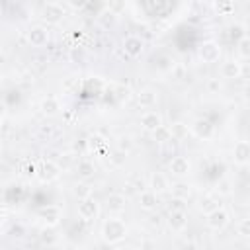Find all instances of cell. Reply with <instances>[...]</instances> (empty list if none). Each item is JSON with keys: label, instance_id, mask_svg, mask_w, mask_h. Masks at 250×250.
Instances as JSON below:
<instances>
[{"label": "cell", "instance_id": "ba28073f", "mask_svg": "<svg viewBox=\"0 0 250 250\" xmlns=\"http://www.w3.org/2000/svg\"><path fill=\"white\" fill-rule=\"evenodd\" d=\"M59 174H61V168H59V164L53 162V160L43 162L41 168H39V180H41V182H47V184L53 182V180H57Z\"/></svg>", "mask_w": 250, "mask_h": 250}, {"label": "cell", "instance_id": "6da1fadb", "mask_svg": "<svg viewBox=\"0 0 250 250\" xmlns=\"http://www.w3.org/2000/svg\"><path fill=\"white\" fill-rule=\"evenodd\" d=\"M127 234V227L121 219H115V217H109L107 221H104L102 225V238L107 242V244H117L119 240H123Z\"/></svg>", "mask_w": 250, "mask_h": 250}, {"label": "cell", "instance_id": "7402d4cb", "mask_svg": "<svg viewBox=\"0 0 250 250\" xmlns=\"http://www.w3.org/2000/svg\"><path fill=\"white\" fill-rule=\"evenodd\" d=\"M59 109H61V104H59V100L53 98V96H49V98H45V100L41 102V111H43L45 115H55Z\"/></svg>", "mask_w": 250, "mask_h": 250}, {"label": "cell", "instance_id": "60d3db41", "mask_svg": "<svg viewBox=\"0 0 250 250\" xmlns=\"http://www.w3.org/2000/svg\"><path fill=\"white\" fill-rule=\"evenodd\" d=\"M0 129H2V117H0Z\"/></svg>", "mask_w": 250, "mask_h": 250}, {"label": "cell", "instance_id": "ffe728a7", "mask_svg": "<svg viewBox=\"0 0 250 250\" xmlns=\"http://www.w3.org/2000/svg\"><path fill=\"white\" fill-rule=\"evenodd\" d=\"M168 131H170V137L174 139V141H184L186 137H188V133H189V129H188V125L186 123H172L170 127H168Z\"/></svg>", "mask_w": 250, "mask_h": 250}, {"label": "cell", "instance_id": "74e56055", "mask_svg": "<svg viewBox=\"0 0 250 250\" xmlns=\"http://www.w3.org/2000/svg\"><path fill=\"white\" fill-rule=\"evenodd\" d=\"M219 88H221L219 78H215V80H211V82H209V90H219Z\"/></svg>", "mask_w": 250, "mask_h": 250}, {"label": "cell", "instance_id": "2e32d148", "mask_svg": "<svg viewBox=\"0 0 250 250\" xmlns=\"http://www.w3.org/2000/svg\"><path fill=\"white\" fill-rule=\"evenodd\" d=\"M156 205H158V197H156L154 191H150V189L148 191H141V195H139V207L143 211H154Z\"/></svg>", "mask_w": 250, "mask_h": 250}, {"label": "cell", "instance_id": "7c38bea8", "mask_svg": "<svg viewBox=\"0 0 250 250\" xmlns=\"http://www.w3.org/2000/svg\"><path fill=\"white\" fill-rule=\"evenodd\" d=\"M148 188H150V191H154V193L158 195V193L166 191V189L170 188V184H168V178H166L164 174H160V172H152L150 178H148Z\"/></svg>", "mask_w": 250, "mask_h": 250}, {"label": "cell", "instance_id": "836d02e7", "mask_svg": "<svg viewBox=\"0 0 250 250\" xmlns=\"http://www.w3.org/2000/svg\"><path fill=\"white\" fill-rule=\"evenodd\" d=\"M66 4H68L72 10H82V8L88 4V0H66Z\"/></svg>", "mask_w": 250, "mask_h": 250}, {"label": "cell", "instance_id": "4316f807", "mask_svg": "<svg viewBox=\"0 0 250 250\" xmlns=\"http://www.w3.org/2000/svg\"><path fill=\"white\" fill-rule=\"evenodd\" d=\"M152 135H154V139H156L158 143H166V141H172V137H170V131H168V127H164V125H160L158 129H154V131H152Z\"/></svg>", "mask_w": 250, "mask_h": 250}, {"label": "cell", "instance_id": "603a6c76", "mask_svg": "<svg viewBox=\"0 0 250 250\" xmlns=\"http://www.w3.org/2000/svg\"><path fill=\"white\" fill-rule=\"evenodd\" d=\"M197 207H199L201 213L207 215L209 211H213V209H217V207H221V205H219V199H217V197H213V195H203V197L199 199V205H197Z\"/></svg>", "mask_w": 250, "mask_h": 250}, {"label": "cell", "instance_id": "5b68a950", "mask_svg": "<svg viewBox=\"0 0 250 250\" xmlns=\"http://www.w3.org/2000/svg\"><path fill=\"white\" fill-rule=\"evenodd\" d=\"M229 221H230L229 213L225 209H221V207H217V209H213V211L207 213V225L213 230H223L229 225Z\"/></svg>", "mask_w": 250, "mask_h": 250}, {"label": "cell", "instance_id": "d6a6232c", "mask_svg": "<svg viewBox=\"0 0 250 250\" xmlns=\"http://www.w3.org/2000/svg\"><path fill=\"white\" fill-rule=\"evenodd\" d=\"M131 146H133V143H131V139H129V137H121V139H119V150L129 152V150H131Z\"/></svg>", "mask_w": 250, "mask_h": 250}, {"label": "cell", "instance_id": "484cf974", "mask_svg": "<svg viewBox=\"0 0 250 250\" xmlns=\"http://www.w3.org/2000/svg\"><path fill=\"white\" fill-rule=\"evenodd\" d=\"M189 193H191V189H189V186H188V184H184V182H178V184H174V186H172V195H174V197L188 199V197H189Z\"/></svg>", "mask_w": 250, "mask_h": 250}, {"label": "cell", "instance_id": "e575fe53", "mask_svg": "<svg viewBox=\"0 0 250 250\" xmlns=\"http://www.w3.org/2000/svg\"><path fill=\"white\" fill-rule=\"evenodd\" d=\"M113 21H115V14H111L109 10L104 14V18H102V23L107 27V25H113Z\"/></svg>", "mask_w": 250, "mask_h": 250}, {"label": "cell", "instance_id": "b9f144b4", "mask_svg": "<svg viewBox=\"0 0 250 250\" xmlns=\"http://www.w3.org/2000/svg\"><path fill=\"white\" fill-rule=\"evenodd\" d=\"M0 156H2V146H0Z\"/></svg>", "mask_w": 250, "mask_h": 250}, {"label": "cell", "instance_id": "1f68e13d", "mask_svg": "<svg viewBox=\"0 0 250 250\" xmlns=\"http://www.w3.org/2000/svg\"><path fill=\"white\" fill-rule=\"evenodd\" d=\"M215 10L217 12H230L232 4H230V0H217L215 2Z\"/></svg>", "mask_w": 250, "mask_h": 250}, {"label": "cell", "instance_id": "9a60e30c", "mask_svg": "<svg viewBox=\"0 0 250 250\" xmlns=\"http://www.w3.org/2000/svg\"><path fill=\"white\" fill-rule=\"evenodd\" d=\"M191 131H193V135L199 137V139H211L215 127H213L207 119H197V121L191 125Z\"/></svg>", "mask_w": 250, "mask_h": 250}, {"label": "cell", "instance_id": "f546056e", "mask_svg": "<svg viewBox=\"0 0 250 250\" xmlns=\"http://www.w3.org/2000/svg\"><path fill=\"white\" fill-rule=\"evenodd\" d=\"M41 242H43V244H55V242H57V234H55L51 229H45V230L41 232Z\"/></svg>", "mask_w": 250, "mask_h": 250}, {"label": "cell", "instance_id": "83f0119b", "mask_svg": "<svg viewBox=\"0 0 250 250\" xmlns=\"http://www.w3.org/2000/svg\"><path fill=\"white\" fill-rule=\"evenodd\" d=\"M107 10L111 14H121L125 10V0H107Z\"/></svg>", "mask_w": 250, "mask_h": 250}, {"label": "cell", "instance_id": "f35d334b", "mask_svg": "<svg viewBox=\"0 0 250 250\" xmlns=\"http://www.w3.org/2000/svg\"><path fill=\"white\" fill-rule=\"evenodd\" d=\"M6 111H8V105H6V104H4L2 100H0V117H2V119H4V115H6Z\"/></svg>", "mask_w": 250, "mask_h": 250}, {"label": "cell", "instance_id": "277c9868", "mask_svg": "<svg viewBox=\"0 0 250 250\" xmlns=\"http://www.w3.org/2000/svg\"><path fill=\"white\" fill-rule=\"evenodd\" d=\"M98 213H100V205L92 197L78 199V217L82 221H92V219L98 217Z\"/></svg>", "mask_w": 250, "mask_h": 250}, {"label": "cell", "instance_id": "8d00e7d4", "mask_svg": "<svg viewBox=\"0 0 250 250\" xmlns=\"http://www.w3.org/2000/svg\"><path fill=\"white\" fill-rule=\"evenodd\" d=\"M217 191H219V193H229V191H230L229 182H221V184H217Z\"/></svg>", "mask_w": 250, "mask_h": 250}, {"label": "cell", "instance_id": "e0dca14e", "mask_svg": "<svg viewBox=\"0 0 250 250\" xmlns=\"http://www.w3.org/2000/svg\"><path fill=\"white\" fill-rule=\"evenodd\" d=\"M240 72H242V68H240L238 61H227V62L221 64V76L223 78H229V80L230 78H238Z\"/></svg>", "mask_w": 250, "mask_h": 250}, {"label": "cell", "instance_id": "f1b7e54d", "mask_svg": "<svg viewBox=\"0 0 250 250\" xmlns=\"http://www.w3.org/2000/svg\"><path fill=\"white\" fill-rule=\"evenodd\" d=\"M238 234H240L242 238H248V236H250V219H242V221L238 223Z\"/></svg>", "mask_w": 250, "mask_h": 250}, {"label": "cell", "instance_id": "4dcf8cb0", "mask_svg": "<svg viewBox=\"0 0 250 250\" xmlns=\"http://www.w3.org/2000/svg\"><path fill=\"white\" fill-rule=\"evenodd\" d=\"M125 156H127V152H123V150H115V152L109 156V160H111L113 166H121V164L125 162Z\"/></svg>", "mask_w": 250, "mask_h": 250}, {"label": "cell", "instance_id": "d6986e66", "mask_svg": "<svg viewBox=\"0 0 250 250\" xmlns=\"http://www.w3.org/2000/svg\"><path fill=\"white\" fill-rule=\"evenodd\" d=\"M137 104L141 107H154L156 105V92L154 90H141L137 94Z\"/></svg>", "mask_w": 250, "mask_h": 250}, {"label": "cell", "instance_id": "ab89813d", "mask_svg": "<svg viewBox=\"0 0 250 250\" xmlns=\"http://www.w3.org/2000/svg\"><path fill=\"white\" fill-rule=\"evenodd\" d=\"M152 225H160V217H158V215L152 217Z\"/></svg>", "mask_w": 250, "mask_h": 250}, {"label": "cell", "instance_id": "44dd1931", "mask_svg": "<svg viewBox=\"0 0 250 250\" xmlns=\"http://www.w3.org/2000/svg\"><path fill=\"white\" fill-rule=\"evenodd\" d=\"M72 193L76 199H86V197H92V186L88 182H76L74 188H72Z\"/></svg>", "mask_w": 250, "mask_h": 250}, {"label": "cell", "instance_id": "3957f363", "mask_svg": "<svg viewBox=\"0 0 250 250\" xmlns=\"http://www.w3.org/2000/svg\"><path fill=\"white\" fill-rule=\"evenodd\" d=\"M123 51H125L127 57L137 59V57H141L143 51H145V41H143L139 35H127V37L123 39Z\"/></svg>", "mask_w": 250, "mask_h": 250}, {"label": "cell", "instance_id": "8992f818", "mask_svg": "<svg viewBox=\"0 0 250 250\" xmlns=\"http://www.w3.org/2000/svg\"><path fill=\"white\" fill-rule=\"evenodd\" d=\"M199 57L203 62H217L221 57V47L217 41H203L199 47Z\"/></svg>", "mask_w": 250, "mask_h": 250}, {"label": "cell", "instance_id": "d4e9b609", "mask_svg": "<svg viewBox=\"0 0 250 250\" xmlns=\"http://www.w3.org/2000/svg\"><path fill=\"white\" fill-rule=\"evenodd\" d=\"M76 170H78V176H80L82 180H88V178H92V176H94V164H92V162H88V160L78 162Z\"/></svg>", "mask_w": 250, "mask_h": 250}, {"label": "cell", "instance_id": "7a4b0ae2", "mask_svg": "<svg viewBox=\"0 0 250 250\" xmlns=\"http://www.w3.org/2000/svg\"><path fill=\"white\" fill-rule=\"evenodd\" d=\"M64 16H66V12H64V8H62L59 2H47V4L43 6V14H41V18H43L49 25H57V23H61Z\"/></svg>", "mask_w": 250, "mask_h": 250}, {"label": "cell", "instance_id": "8fae6325", "mask_svg": "<svg viewBox=\"0 0 250 250\" xmlns=\"http://www.w3.org/2000/svg\"><path fill=\"white\" fill-rule=\"evenodd\" d=\"M232 156H234V162L240 164V166H246L248 160H250V145L248 141H238L232 148Z\"/></svg>", "mask_w": 250, "mask_h": 250}, {"label": "cell", "instance_id": "9c48e42d", "mask_svg": "<svg viewBox=\"0 0 250 250\" xmlns=\"http://www.w3.org/2000/svg\"><path fill=\"white\" fill-rule=\"evenodd\" d=\"M189 170H191V164H189V160H188L186 156H174V158L170 160V172H172L174 176L184 178V176L189 174Z\"/></svg>", "mask_w": 250, "mask_h": 250}, {"label": "cell", "instance_id": "ac0fdd59", "mask_svg": "<svg viewBox=\"0 0 250 250\" xmlns=\"http://www.w3.org/2000/svg\"><path fill=\"white\" fill-rule=\"evenodd\" d=\"M37 215L43 219V221H47V225H57L59 223V217H61V213H59V207H55V205H49V207H43V209H39L37 211Z\"/></svg>", "mask_w": 250, "mask_h": 250}, {"label": "cell", "instance_id": "4fadbf2b", "mask_svg": "<svg viewBox=\"0 0 250 250\" xmlns=\"http://www.w3.org/2000/svg\"><path fill=\"white\" fill-rule=\"evenodd\" d=\"M27 39H29V43H31L33 47H43V45H47V41H49V33H47L45 27L37 25V27H31V29H29Z\"/></svg>", "mask_w": 250, "mask_h": 250}, {"label": "cell", "instance_id": "52a82bcc", "mask_svg": "<svg viewBox=\"0 0 250 250\" xmlns=\"http://www.w3.org/2000/svg\"><path fill=\"white\" fill-rule=\"evenodd\" d=\"M166 223H168L170 230L182 232V230H186V227H188V215H186L184 209H170V215H168Z\"/></svg>", "mask_w": 250, "mask_h": 250}, {"label": "cell", "instance_id": "cb8c5ba5", "mask_svg": "<svg viewBox=\"0 0 250 250\" xmlns=\"http://www.w3.org/2000/svg\"><path fill=\"white\" fill-rule=\"evenodd\" d=\"M236 51L242 59H248L250 57V37L248 35H242L238 41H236Z\"/></svg>", "mask_w": 250, "mask_h": 250}, {"label": "cell", "instance_id": "30bf717a", "mask_svg": "<svg viewBox=\"0 0 250 250\" xmlns=\"http://www.w3.org/2000/svg\"><path fill=\"white\" fill-rule=\"evenodd\" d=\"M162 125V115L158 111H146L141 115V127L148 133H152L154 129H158Z\"/></svg>", "mask_w": 250, "mask_h": 250}, {"label": "cell", "instance_id": "d590c367", "mask_svg": "<svg viewBox=\"0 0 250 250\" xmlns=\"http://www.w3.org/2000/svg\"><path fill=\"white\" fill-rule=\"evenodd\" d=\"M186 199H180V197H172V205H170V209H186V203H184Z\"/></svg>", "mask_w": 250, "mask_h": 250}, {"label": "cell", "instance_id": "5bb4252c", "mask_svg": "<svg viewBox=\"0 0 250 250\" xmlns=\"http://www.w3.org/2000/svg\"><path fill=\"white\" fill-rule=\"evenodd\" d=\"M125 205H127V199L123 193H111L107 199H105V209L107 213H121L125 211Z\"/></svg>", "mask_w": 250, "mask_h": 250}]
</instances>
